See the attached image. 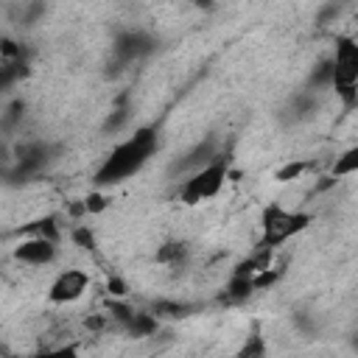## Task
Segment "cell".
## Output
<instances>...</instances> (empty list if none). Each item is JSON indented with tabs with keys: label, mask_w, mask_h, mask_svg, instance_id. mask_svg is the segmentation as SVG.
Listing matches in <instances>:
<instances>
[{
	"label": "cell",
	"mask_w": 358,
	"mask_h": 358,
	"mask_svg": "<svg viewBox=\"0 0 358 358\" xmlns=\"http://www.w3.org/2000/svg\"><path fill=\"white\" fill-rule=\"evenodd\" d=\"M70 241H73L78 249H84V252H95V249H98V241H95V232L90 229V224H76V227L70 229Z\"/></svg>",
	"instance_id": "20"
},
{
	"label": "cell",
	"mask_w": 358,
	"mask_h": 358,
	"mask_svg": "<svg viewBox=\"0 0 358 358\" xmlns=\"http://www.w3.org/2000/svg\"><path fill=\"white\" fill-rule=\"evenodd\" d=\"M316 112H319V92H313V90L305 87L302 92H296V95L288 98V103L282 106V120L288 126H299V123L313 120Z\"/></svg>",
	"instance_id": "10"
},
{
	"label": "cell",
	"mask_w": 358,
	"mask_h": 358,
	"mask_svg": "<svg viewBox=\"0 0 358 358\" xmlns=\"http://www.w3.org/2000/svg\"><path fill=\"white\" fill-rule=\"evenodd\" d=\"M90 288V274L84 268H64L53 277L50 288H48V299L53 305H70L76 299H81Z\"/></svg>",
	"instance_id": "7"
},
{
	"label": "cell",
	"mask_w": 358,
	"mask_h": 358,
	"mask_svg": "<svg viewBox=\"0 0 358 358\" xmlns=\"http://www.w3.org/2000/svg\"><path fill=\"white\" fill-rule=\"evenodd\" d=\"M48 11V3L45 0H25L22 3V11H20V25L22 28H34Z\"/></svg>",
	"instance_id": "19"
},
{
	"label": "cell",
	"mask_w": 358,
	"mask_h": 358,
	"mask_svg": "<svg viewBox=\"0 0 358 358\" xmlns=\"http://www.w3.org/2000/svg\"><path fill=\"white\" fill-rule=\"evenodd\" d=\"M187 255H190V246L185 241H165L157 246V255L154 260L159 266H168V268H179L187 263Z\"/></svg>",
	"instance_id": "12"
},
{
	"label": "cell",
	"mask_w": 358,
	"mask_h": 358,
	"mask_svg": "<svg viewBox=\"0 0 358 358\" xmlns=\"http://www.w3.org/2000/svg\"><path fill=\"white\" fill-rule=\"evenodd\" d=\"M333 87L336 84H358V39L355 36H336L333 42Z\"/></svg>",
	"instance_id": "8"
},
{
	"label": "cell",
	"mask_w": 358,
	"mask_h": 358,
	"mask_svg": "<svg viewBox=\"0 0 358 358\" xmlns=\"http://www.w3.org/2000/svg\"><path fill=\"white\" fill-rule=\"evenodd\" d=\"M218 154H224L221 151V145H218V137L215 134H207L204 140H199L190 151H185L182 154V159H173L171 162V171L176 173H193V171H199L201 165H207V162H213Z\"/></svg>",
	"instance_id": "9"
},
{
	"label": "cell",
	"mask_w": 358,
	"mask_h": 358,
	"mask_svg": "<svg viewBox=\"0 0 358 358\" xmlns=\"http://www.w3.org/2000/svg\"><path fill=\"white\" fill-rule=\"evenodd\" d=\"M22 115H25V101H22V98L8 101L6 112H3V129H6V131H11V129H14V126L22 120Z\"/></svg>",
	"instance_id": "21"
},
{
	"label": "cell",
	"mask_w": 358,
	"mask_h": 358,
	"mask_svg": "<svg viewBox=\"0 0 358 358\" xmlns=\"http://www.w3.org/2000/svg\"><path fill=\"white\" fill-rule=\"evenodd\" d=\"M333 76H336V67H333V59H322L313 64V70L308 73V90L313 92H322V90H333Z\"/></svg>",
	"instance_id": "13"
},
{
	"label": "cell",
	"mask_w": 358,
	"mask_h": 358,
	"mask_svg": "<svg viewBox=\"0 0 358 358\" xmlns=\"http://www.w3.org/2000/svg\"><path fill=\"white\" fill-rule=\"evenodd\" d=\"M193 310H199V305H190V302H179V299H157L151 302V313H157L159 319H185L190 316Z\"/></svg>",
	"instance_id": "14"
},
{
	"label": "cell",
	"mask_w": 358,
	"mask_h": 358,
	"mask_svg": "<svg viewBox=\"0 0 358 358\" xmlns=\"http://www.w3.org/2000/svg\"><path fill=\"white\" fill-rule=\"evenodd\" d=\"M106 291H109V296H126V291H129V285L117 277V274H112L109 280H106Z\"/></svg>",
	"instance_id": "26"
},
{
	"label": "cell",
	"mask_w": 358,
	"mask_h": 358,
	"mask_svg": "<svg viewBox=\"0 0 358 358\" xmlns=\"http://www.w3.org/2000/svg\"><path fill=\"white\" fill-rule=\"evenodd\" d=\"M308 168H310V162H305V159H294V162H285L282 168H277L274 179H277V182H291V179H299Z\"/></svg>",
	"instance_id": "22"
},
{
	"label": "cell",
	"mask_w": 358,
	"mask_h": 358,
	"mask_svg": "<svg viewBox=\"0 0 358 358\" xmlns=\"http://www.w3.org/2000/svg\"><path fill=\"white\" fill-rule=\"evenodd\" d=\"M294 324H296V330L299 333H305V336H316V322H313V316H308V313H296L294 316Z\"/></svg>",
	"instance_id": "25"
},
{
	"label": "cell",
	"mask_w": 358,
	"mask_h": 358,
	"mask_svg": "<svg viewBox=\"0 0 358 358\" xmlns=\"http://www.w3.org/2000/svg\"><path fill=\"white\" fill-rule=\"evenodd\" d=\"M255 291H257V288H255V277H246V274H229L227 288H224V294H221L218 299L227 302V305H241V302H246Z\"/></svg>",
	"instance_id": "11"
},
{
	"label": "cell",
	"mask_w": 358,
	"mask_h": 358,
	"mask_svg": "<svg viewBox=\"0 0 358 358\" xmlns=\"http://www.w3.org/2000/svg\"><path fill=\"white\" fill-rule=\"evenodd\" d=\"M53 154H56V145L42 143V140H28V143L14 145L11 165H6V182L8 185L31 182L53 162Z\"/></svg>",
	"instance_id": "4"
},
{
	"label": "cell",
	"mask_w": 358,
	"mask_h": 358,
	"mask_svg": "<svg viewBox=\"0 0 358 358\" xmlns=\"http://www.w3.org/2000/svg\"><path fill=\"white\" fill-rule=\"evenodd\" d=\"M159 316L157 313H151V310H137L134 313V319H131V324L126 327V333L129 336H134V338H145V336H154L157 330H159Z\"/></svg>",
	"instance_id": "16"
},
{
	"label": "cell",
	"mask_w": 358,
	"mask_h": 358,
	"mask_svg": "<svg viewBox=\"0 0 358 358\" xmlns=\"http://www.w3.org/2000/svg\"><path fill=\"white\" fill-rule=\"evenodd\" d=\"M266 350H268V347H266L263 336L255 330V333L246 338V344L238 350V355H241V358H263V355H266Z\"/></svg>",
	"instance_id": "23"
},
{
	"label": "cell",
	"mask_w": 358,
	"mask_h": 358,
	"mask_svg": "<svg viewBox=\"0 0 358 358\" xmlns=\"http://www.w3.org/2000/svg\"><path fill=\"white\" fill-rule=\"evenodd\" d=\"M347 344H350L352 352H358V330H352V333L347 336Z\"/></svg>",
	"instance_id": "28"
},
{
	"label": "cell",
	"mask_w": 358,
	"mask_h": 358,
	"mask_svg": "<svg viewBox=\"0 0 358 358\" xmlns=\"http://www.w3.org/2000/svg\"><path fill=\"white\" fill-rule=\"evenodd\" d=\"M157 50V39L140 28H126L115 36L112 42V56L120 59L123 64H134V62H143L145 56H151Z\"/></svg>",
	"instance_id": "5"
},
{
	"label": "cell",
	"mask_w": 358,
	"mask_h": 358,
	"mask_svg": "<svg viewBox=\"0 0 358 358\" xmlns=\"http://www.w3.org/2000/svg\"><path fill=\"white\" fill-rule=\"evenodd\" d=\"M157 148H159L157 126L134 129L129 137L115 143L112 151L101 159V165L92 173V185L103 190V187H115V185L126 182L129 176H134V173H140L145 168V162L157 154Z\"/></svg>",
	"instance_id": "1"
},
{
	"label": "cell",
	"mask_w": 358,
	"mask_h": 358,
	"mask_svg": "<svg viewBox=\"0 0 358 358\" xmlns=\"http://www.w3.org/2000/svg\"><path fill=\"white\" fill-rule=\"evenodd\" d=\"M193 3V8H199V11H213L215 6H218V0H190Z\"/></svg>",
	"instance_id": "27"
},
{
	"label": "cell",
	"mask_w": 358,
	"mask_h": 358,
	"mask_svg": "<svg viewBox=\"0 0 358 358\" xmlns=\"http://www.w3.org/2000/svg\"><path fill=\"white\" fill-rule=\"evenodd\" d=\"M310 224H313V215L310 213L285 210L282 204L271 201V204L263 207V215H260V241H257V246L277 249L285 241H291L294 235H299L302 229H308Z\"/></svg>",
	"instance_id": "2"
},
{
	"label": "cell",
	"mask_w": 358,
	"mask_h": 358,
	"mask_svg": "<svg viewBox=\"0 0 358 358\" xmlns=\"http://www.w3.org/2000/svg\"><path fill=\"white\" fill-rule=\"evenodd\" d=\"M11 257L25 266H50L59 257V241L42 235H25L11 246Z\"/></svg>",
	"instance_id": "6"
},
{
	"label": "cell",
	"mask_w": 358,
	"mask_h": 358,
	"mask_svg": "<svg viewBox=\"0 0 358 358\" xmlns=\"http://www.w3.org/2000/svg\"><path fill=\"white\" fill-rule=\"evenodd\" d=\"M227 179H229V157L218 154L213 162L187 173V179L179 185V201L187 207H196L207 199H215L221 193V187L227 185Z\"/></svg>",
	"instance_id": "3"
},
{
	"label": "cell",
	"mask_w": 358,
	"mask_h": 358,
	"mask_svg": "<svg viewBox=\"0 0 358 358\" xmlns=\"http://www.w3.org/2000/svg\"><path fill=\"white\" fill-rule=\"evenodd\" d=\"M129 103H126V98H120L117 101V106H112V112L103 117V123H101V131L103 134H117L120 129H126V123H129Z\"/></svg>",
	"instance_id": "18"
},
{
	"label": "cell",
	"mask_w": 358,
	"mask_h": 358,
	"mask_svg": "<svg viewBox=\"0 0 358 358\" xmlns=\"http://www.w3.org/2000/svg\"><path fill=\"white\" fill-rule=\"evenodd\" d=\"M330 173H333L336 179H344V176L358 173V143H355V145H350V148H344V151L333 159Z\"/></svg>",
	"instance_id": "17"
},
{
	"label": "cell",
	"mask_w": 358,
	"mask_h": 358,
	"mask_svg": "<svg viewBox=\"0 0 358 358\" xmlns=\"http://www.w3.org/2000/svg\"><path fill=\"white\" fill-rule=\"evenodd\" d=\"M84 204H87V213H90V215L103 213V210H106V196H103V193H101V187H98L95 193H90V196L84 199Z\"/></svg>",
	"instance_id": "24"
},
{
	"label": "cell",
	"mask_w": 358,
	"mask_h": 358,
	"mask_svg": "<svg viewBox=\"0 0 358 358\" xmlns=\"http://www.w3.org/2000/svg\"><path fill=\"white\" fill-rule=\"evenodd\" d=\"M17 232H20V235H42V238H50V241H62V227H59V218H56V215L36 218V221L20 227Z\"/></svg>",
	"instance_id": "15"
}]
</instances>
